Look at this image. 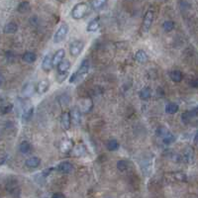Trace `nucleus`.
<instances>
[{"label":"nucleus","instance_id":"obj_1","mask_svg":"<svg viewBox=\"0 0 198 198\" xmlns=\"http://www.w3.org/2000/svg\"><path fill=\"white\" fill-rule=\"evenodd\" d=\"M88 72H89V62L88 60H83L78 69L72 75L71 78H69V82L73 83L75 81L81 80L88 73Z\"/></svg>","mask_w":198,"mask_h":198},{"label":"nucleus","instance_id":"obj_2","mask_svg":"<svg viewBox=\"0 0 198 198\" xmlns=\"http://www.w3.org/2000/svg\"><path fill=\"white\" fill-rule=\"evenodd\" d=\"M87 11H88V5L86 3H78L73 7L72 11V16L73 19L78 20V19L83 18L86 15Z\"/></svg>","mask_w":198,"mask_h":198},{"label":"nucleus","instance_id":"obj_3","mask_svg":"<svg viewBox=\"0 0 198 198\" xmlns=\"http://www.w3.org/2000/svg\"><path fill=\"white\" fill-rule=\"evenodd\" d=\"M68 33V26L67 24H62L59 29L57 30V32L54 35V43L59 44L61 42H62L63 40L66 39L67 35Z\"/></svg>","mask_w":198,"mask_h":198},{"label":"nucleus","instance_id":"obj_4","mask_svg":"<svg viewBox=\"0 0 198 198\" xmlns=\"http://www.w3.org/2000/svg\"><path fill=\"white\" fill-rule=\"evenodd\" d=\"M84 48V43L80 40H77L72 42L69 46V53L72 57H78Z\"/></svg>","mask_w":198,"mask_h":198},{"label":"nucleus","instance_id":"obj_5","mask_svg":"<svg viewBox=\"0 0 198 198\" xmlns=\"http://www.w3.org/2000/svg\"><path fill=\"white\" fill-rule=\"evenodd\" d=\"M153 21H154V12L152 10H148L145 14L144 21H143V31L145 33L149 32L151 27H152Z\"/></svg>","mask_w":198,"mask_h":198},{"label":"nucleus","instance_id":"obj_6","mask_svg":"<svg viewBox=\"0 0 198 198\" xmlns=\"http://www.w3.org/2000/svg\"><path fill=\"white\" fill-rule=\"evenodd\" d=\"M79 110L83 113H87L89 112L90 110L92 109L93 106V102L91 100V98L86 97V98H82L79 102Z\"/></svg>","mask_w":198,"mask_h":198},{"label":"nucleus","instance_id":"obj_7","mask_svg":"<svg viewBox=\"0 0 198 198\" xmlns=\"http://www.w3.org/2000/svg\"><path fill=\"white\" fill-rule=\"evenodd\" d=\"M57 72L59 74H67L71 68V62L68 60H62L61 62L57 63Z\"/></svg>","mask_w":198,"mask_h":198},{"label":"nucleus","instance_id":"obj_8","mask_svg":"<svg viewBox=\"0 0 198 198\" xmlns=\"http://www.w3.org/2000/svg\"><path fill=\"white\" fill-rule=\"evenodd\" d=\"M61 125L63 130H68L72 125V119L71 115L68 112H63L61 117Z\"/></svg>","mask_w":198,"mask_h":198},{"label":"nucleus","instance_id":"obj_9","mask_svg":"<svg viewBox=\"0 0 198 198\" xmlns=\"http://www.w3.org/2000/svg\"><path fill=\"white\" fill-rule=\"evenodd\" d=\"M53 67H54L53 66V57L49 54L44 57V61L42 63V68H43V71L49 72L51 69L53 68Z\"/></svg>","mask_w":198,"mask_h":198},{"label":"nucleus","instance_id":"obj_10","mask_svg":"<svg viewBox=\"0 0 198 198\" xmlns=\"http://www.w3.org/2000/svg\"><path fill=\"white\" fill-rule=\"evenodd\" d=\"M69 115H71V119L72 120L73 124L79 125L81 123V111L79 110V108H77V107L72 108V113Z\"/></svg>","mask_w":198,"mask_h":198},{"label":"nucleus","instance_id":"obj_11","mask_svg":"<svg viewBox=\"0 0 198 198\" xmlns=\"http://www.w3.org/2000/svg\"><path fill=\"white\" fill-rule=\"evenodd\" d=\"M50 88V82L47 79H43L41 80L40 82L37 84V92L39 93V94H44V93H46L47 91L49 90Z\"/></svg>","mask_w":198,"mask_h":198},{"label":"nucleus","instance_id":"obj_12","mask_svg":"<svg viewBox=\"0 0 198 198\" xmlns=\"http://www.w3.org/2000/svg\"><path fill=\"white\" fill-rule=\"evenodd\" d=\"M72 147H73L72 142L71 141V140H68V139L62 140V141L61 142V144H60V150H61L62 153H68V152H71Z\"/></svg>","mask_w":198,"mask_h":198},{"label":"nucleus","instance_id":"obj_13","mask_svg":"<svg viewBox=\"0 0 198 198\" xmlns=\"http://www.w3.org/2000/svg\"><path fill=\"white\" fill-rule=\"evenodd\" d=\"M66 57V52L63 49H60L59 51L56 52V54L53 57V66H57V63L61 62Z\"/></svg>","mask_w":198,"mask_h":198},{"label":"nucleus","instance_id":"obj_14","mask_svg":"<svg viewBox=\"0 0 198 198\" xmlns=\"http://www.w3.org/2000/svg\"><path fill=\"white\" fill-rule=\"evenodd\" d=\"M135 60L140 63H145L149 60V56L144 50H139L135 54Z\"/></svg>","mask_w":198,"mask_h":198},{"label":"nucleus","instance_id":"obj_15","mask_svg":"<svg viewBox=\"0 0 198 198\" xmlns=\"http://www.w3.org/2000/svg\"><path fill=\"white\" fill-rule=\"evenodd\" d=\"M72 168H73L72 165L68 161H62L57 166V170L62 173H69L72 171Z\"/></svg>","mask_w":198,"mask_h":198},{"label":"nucleus","instance_id":"obj_16","mask_svg":"<svg viewBox=\"0 0 198 198\" xmlns=\"http://www.w3.org/2000/svg\"><path fill=\"white\" fill-rule=\"evenodd\" d=\"M41 164V160L38 158V156H32V158H29L26 161H25V165L26 166L30 167V168H35V167H38Z\"/></svg>","mask_w":198,"mask_h":198},{"label":"nucleus","instance_id":"obj_17","mask_svg":"<svg viewBox=\"0 0 198 198\" xmlns=\"http://www.w3.org/2000/svg\"><path fill=\"white\" fill-rule=\"evenodd\" d=\"M17 30H18V25L14 22H10V23H7V24L5 25V27L3 29V32L5 34H14V33L17 32Z\"/></svg>","mask_w":198,"mask_h":198},{"label":"nucleus","instance_id":"obj_18","mask_svg":"<svg viewBox=\"0 0 198 198\" xmlns=\"http://www.w3.org/2000/svg\"><path fill=\"white\" fill-rule=\"evenodd\" d=\"M196 115H197V108H194V110H192V111H186L181 115L182 122H184V123H188V122L193 117H195Z\"/></svg>","mask_w":198,"mask_h":198},{"label":"nucleus","instance_id":"obj_19","mask_svg":"<svg viewBox=\"0 0 198 198\" xmlns=\"http://www.w3.org/2000/svg\"><path fill=\"white\" fill-rule=\"evenodd\" d=\"M99 26H100V22H99V19H94L88 23V25L86 27V31L87 32H95L99 29Z\"/></svg>","mask_w":198,"mask_h":198},{"label":"nucleus","instance_id":"obj_20","mask_svg":"<svg viewBox=\"0 0 198 198\" xmlns=\"http://www.w3.org/2000/svg\"><path fill=\"white\" fill-rule=\"evenodd\" d=\"M22 59H23V61L28 63H32L37 60V56L35 53H33V52H27V53L23 55Z\"/></svg>","mask_w":198,"mask_h":198},{"label":"nucleus","instance_id":"obj_21","mask_svg":"<svg viewBox=\"0 0 198 198\" xmlns=\"http://www.w3.org/2000/svg\"><path fill=\"white\" fill-rule=\"evenodd\" d=\"M161 139H162V142H164V144L170 145V144H171V143H173L174 141H176V136H174L172 133H171L170 131H168L166 134H165V135L161 137Z\"/></svg>","mask_w":198,"mask_h":198},{"label":"nucleus","instance_id":"obj_22","mask_svg":"<svg viewBox=\"0 0 198 198\" xmlns=\"http://www.w3.org/2000/svg\"><path fill=\"white\" fill-rule=\"evenodd\" d=\"M170 77L171 78L172 81H174V82H180V81L182 80V72L180 71H172L171 73H170Z\"/></svg>","mask_w":198,"mask_h":198},{"label":"nucleus","instance_id":"obj_23","mask_svg":"<svg viewBox=\"0 0 198 198\" xmlns=\"http://www.w3.org/2000/svg\"><path fill=\"white\" fill-rule=\"evenodd\" d=\"M34 114V107L30 106V107H28L24 110V112H23V115H22V118H23V121H29L31 118H32V116Z\"/></svg>","mask_w":198,"mask_h":198},{"label":"nucleus","instance_id":"obj_24","mask_svg":"<svg viewBox=\"0 0 198 198\" xmlns=\"http://www.w3.org/2000/svg\"><path fill=\"white\" fill-rule=\"evenodd\" d=\"M179 106L177 105L176 103H168L167 105L166 106V112L168 114H174L178 111Z\"/></svg>","mask_w":198,"mask_h":198},{"label":"nucleus","instance_id":"obj_25","mask_svg":"<svg viewBox=\"0 0 198 198\" xmlns=\"http://www.w3.org/2000/svg\"><path fill=\"white\" fill-rule=\"evenodd\" d=\"M72 150L73 154H74L75 156H82L85 154V152H86L85 148L83 147L82 145H77V146H75V147L72 148Z\"/></svg>","mask_w":198,"mask_h":198},{"label":"nucleus","instance_id":"obj_26","mask_svg":"<svg viewBox=\"0 0 198 198\" xmlns=\"http://www.w3.org/2000/svg\"><path fill=\"white\" fill-rule=\"evenodd\" d=\"M151 94H152V92H151V89L149 87H144V88L140 91L139 96L141 97V99H143V100H148L151 97Z\"/></svg>","mask_w":198,"mask_h":198},{"label":"nucleus","instance_id":"obj_27","mask_svg":"<svg viewBox=\"0 0 198 198\" xmlns=\"http://www.w3.org/2000/svg\"><path fill=\"white\" fill-rule=\"evenodd\" d=\"M19 150L22 154H28L31 151V145L27 141H23L20 146H19Z\"/></svg>","mask_w":198,"mask_h":198},{"label":"nucleus","instance_id":"obj_28","mask_svg":"<svg viewBox=\"0 0 198 198\" xmlns=\"http://www.w3.org/2000/svg\"><path fill=\"white\" fill-rule=\"evenodd\" d=\"M106 3H107V0H93L91 3V6L93 9L98 10V9H101L102 7L105 6Z\"/></svg>","mask_w":198,"mask_h":198},{"label":"nucleus","instance_id":"obj_29","mask_svg":"<svg viewBox=\"0 0 198 198\" xmlns=\"http://www.w3.org/2000/svg\"><path fill=\"white\" fill-rule=\"evenodd\" d=\"M106 147L109 151H117L119 149V143L116 141V140H110V141L107 142Z\"/></svg>","mask_w":198,"mask_h":198},{"label":"nucleus","instance_id":"obj_30","mask_svg":"<svg viewBox=\"0 0 198 198\" xmlns=\"http://www.w3.org/2000/svg\"><path fill=\"white\" fill-rule=\"evenodd\" d=\"M30 10V3L28 1H23L19 4L18 6V11L20 13H26Z\"/></svg>","mask_w":198,"mask_h":198},{"label":"nucleus","instance_id":"obj_31","mask_svg":"<svg viewBox=\"0 0 198 198\" xmlns=\"http://www.w3.org/2000/svg\"><path fill=\"white\" fill-rule=\"evenodd\" d=\"M184 160L187 162H191L193 161V151L190 148H187L184 152Z\"/></svg>","mask_w":198,"mask_h":198},{"label":"nucleus","instance_id":"obj_32","mask_svg":"<svg viewBox=\"0 0 198 198\" xmlns=\"http://www.w3.org/2000/svg\"><path fill=\"white\" fill-rule=\"evenodd\" d=\"M128 166H129V162H128L127 161H125V160H120L117 162V167H118V170L121 171H126L128 168Z\"/></svg>","mask_w":198,"mask_h":198},{"label":"nucleus","instance_id":"obj_33","mask_svg":"<svg viewBox=\"0 0 198 198\" xmlns=\"http://www.w3.org/2000/svg\"><path fill=\"white\" fill-rule=\"evenodd\" d=\"M162 27H164V30L166 32H171L174 29V23L172 21H166Z\"/></svg>","mask_w":198,"mask_h":198},{"label":"nucleus","instance_id":"obj_34","mask_svg":"<svg viewBox=\"0 0 198 198\" xmlns=\"http://www.w3.org/2000/svg\"><path fill=\"white\" fill-rule=\"evenodd\" d=\"M12 108H13L12 104L7 103V104H4V105H2L1 107H0V111H1L2 114H7V113L11 112Z\"/></svg>","mask_w":198,"mask_h":198},{"label":"nucleus","instance_id":"obj_35","mask_svg":"<svg viewBox=\"0 0 198 198\" xmlns=\"http://www.w3.org/2000/svg\"><path fill=\"white\" fill-rule=\"evenodd\" d=\"M174 177L179 180V181H186V176L183 172H176L174 173Z\"/></svg>","mask_w":198,"mask_h":198},{"label":"nucleus","instance_id":"obj_36","mask_svg":"<svg viewBox=\"0 0 198 198\" xmlns=\"http://www.w3.org/2000/svg\"><path fill=\"white\" fill-rule=\"evenodd\" d=\"M54 168L53 167H50V168H48V170H45L44 171H43V173H42V176H44V177H46V176H48L49 174L51 173V171H53Z\"/></svg>","mask_w":198,"mask_h":198},{"label":"nucleus","instance_id":"obj_37","mask_svg":"<svg viewBox=\"0 0 198 198\" xmlns=\"http://www.w3.org/2000/svg\"><path fill=\"white\" fill-rule=\"evenodd\" d=\"M190 85H191L192 87H194V88H197V86H198V81H197V79H193V80H191Z\"/></svg>","mask_w":198,"mask_h":198},{"label":"nucleus","instance_id":"obj_38","mask_svg":"<svg viewBox=\"0 0 198 198\" xmlns=\"http://www.w3.org/2000/svg\"><path fill=\"white\" fill-rule=\"evenodd\" d=\"M52 196L54 198H65V194H62V193H55Z\"/></svg>","mask_w":198,"mask_h":198},{"label":"nucleus","instance_id":"obj_39","mask_svg":"<svg viewBox=\"0 0 198 198\" xmlns=\"http://www.w3.org/2000/svg\"><path fill=\"white\" fill-rule=\"evenodd\" d=\"M3 81H4V77H3V75L0 73V85L3 83Z\"/></svg>","mask_w":198,"mask_h":198},{"label":"nucleus","instance_id":"obj_40","mask_svg":"<svg viewBox=\"0 0 198 198\" xmlns=\"http://www.w3.org/2000/svg\"><path fill=\"white\" fill-rule=\"evenodd\" d=\"M194 144H195V145H197V134H196L195 137H194Z\"/></svg>","mask_w":198,"mask_h":198}]
</instances>
